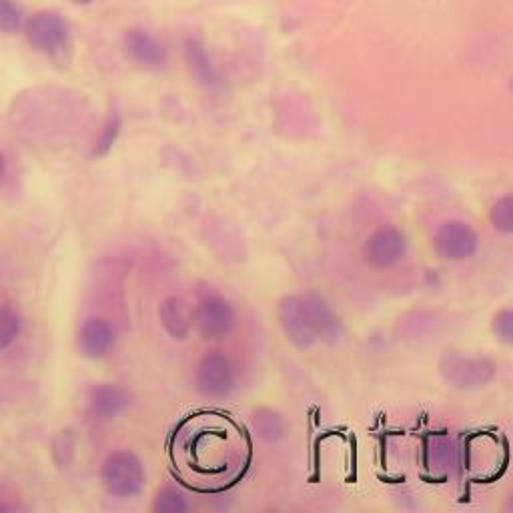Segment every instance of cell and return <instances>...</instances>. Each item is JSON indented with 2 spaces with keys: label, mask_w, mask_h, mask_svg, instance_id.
Masks as SVG:
<instances>
[{
  "label": "cell",
  "mask_w": 513,
  "mask_h": 513,
  "mask_svg": "<svg viewBox=\"0 0 513 513\" xmlns=\"http://www.w3.org/2000/svg\"><path fill=\"white\" fill-rule=\"evenodd\" d=\"M447 383L457 389L485 387L495 377V365L487 357L451 353L439 365Z\"/></svg>",
  "instance_id": "52a82bcc"
},
{
  "label": "cell",
  "mask_w": 513,
  "mask_h": 513,
  "mask_svg": "<svg viewBox=\"0 0 513 513\" xmlns=\"http://www.w3.org/2000/svg\"><path fill=\"white\" fill-rule=\"evenodd\" d=\"M159 321L171 339L187 341L195 329V307H191L183 297H167L159 305Z\"/></svg>",
  "instance_id": "30bf717a"
},
{
  "label": "cell",
  "mask_w": 513,
  "mask_h": 513,
  "mask_svg": "<svg viewBox=\"0 0 513 513\" xmlns=\"http://www.w3.org/2000/svg\"><path fill=\"white\" fill-rule=\"evenodd\" d=\"M117 345V329L103 315L87 317L77 331V347L83 357L99 361L111 355Z\"/></svg>",
  "instance_id": "9c48e42d"
},
{
  "label": "cell",
  "mask_w": 513,
  "mask_h": 513,
  "mask_svg": "<svg viewBox=\"0 0 513 513\" xmlns=\"http://www.w3.org/2000/svg\"><path fill=\"white\" fill-rule=\"evenodd\" d=\"M25 27V15L15 0H0V33L17 35Z\"/></svg>",
  "instance_id": "ac0fdd59"
},
{
  "label": "cell",
  "mask_w": 513,
  "mask_h": 513,
  "mask_svg": "<svg viewBox=\"0 0 513 513\" xmlns=\"http://www.w3.org/2000/svg\"><path fill=\"white\" fill-rule=\"evenodd\" d=\"M5 177H7V157L3 151H0V183L5 181Z\"/></svg>",
  "instance_id": "44dd1931"
},
{
  "label": "cell",
  "mask_w": 513,
  "mask_h": 513,
  "mask_svg": "<svg viewBox=\"0 0 513 513\" xmlns=\"http://www.w3.org/2000/svg\"><path fill=\"white\" fill-rule=\"evenodd\" d=\"M121 127H123L121 117H119L117 113H113V115L109 117V121L105 123L103 131L99 133V139H97V143H95V155H97V157H105V155L111 153V149L115 147V143H117V139H119V135H121Z\"/></svg>",
  "instance_id": "d6986e66"
},
{
  "label": "cell",
  "mask_w": 513,
  "mask_h": 513,
  "mask_svg": "<svg viewBox=\"0 0 513 513\" xmlns=\"http://www.w3.org/2000/svg\"><path fill=\"white\" fill-rule=\"evenodd\" d=\"M31 47L47 57H59L69 49V27L55 13H39L25 25Z\"/></svg>",
  "instance_id": "ba28073f"
},
{
  "label": "cell",
  "mask_w": 513,
  "mask_h": 513,
  "mask_svg": "<svg viewBox=\"0 0 513 513\" xmlns=\"http://www.w3.org/2000/svg\"><path fill=\"white\" fill-rule=\"evenodd\" d=\"M153 511L155 513H187L191 511V499L181 487L173 483H165L155 495Z\"/></svg>",
  "instance_id": "9a60e30c"
},
{
  "label": "cell",
  "mask_w": 513,
  "mask_h": 513,
  "mask_svg": "<svg viewBox=\"0 0 513 513\" xmlns=\"http://www.w3.org/2000/svg\"><path fill=\"white\" fill-rule=\"evenodd\" d=\"M7 511H15V507H13V505H9V503H3V501H0V513H7Z\"/></svg>",
  "instance_id": "7402d4cb"
},
{
  "label": "cell",
  "mask_w": 513,
  "mask_h": 513,
  "mask_svg": "<svg viewBox=\"0 0 513 513\" xmlns=\"http://www.w3.org/2000/svg\"><path fill=\"white\" fill-rule=\"evenodd\" d=\"M23 335V319L21 315L11 309L0 305V353L9 351Z\"/></svg>",
  "instance_id": "2e32d148"
},
{
  "label": "cell",
  "mask_w": 513,
  "mask_h": 513,
  "mask_svg": "<svg viewBox=\"0 0 513 513\" xmlns=\"http://www.w3.org/2000/svg\"><path fill=\"white\" fill-rule=\"evenodd\" d=\"M237 369L233 359L221 351L211 349L195 367V387L207 399H225L235 391Z\"/></svg>",
  "instance_id": "277c9868"
},
{
  "label": "cell",
  "mask_w": 513,
  "mask_h": 513,
  "mask_svg": "<svg viewBox=\"0 0 513 513\" xmlns=\"http://www.w3.org/2000/svg\"><path fill=\"white\" fill-rule=\"evenodd\" d=\"M361 255L369 269L379 273L393 271L407 259L409 239L395 225H379L365 237Z\"/></svg>",
  "instance_id": "3957f363"
},
{
  "label": "cell",
  "mask_w": 513,
  "mask_h": 513,
  "mask_svg": "<svg viewBox=\"0 0 513 513\" xmlns=\"http://www.w3.org/2000/svg\"><path fill=\"white\" fill-rule=\"evenodd\" d=\"M131 403L129 393L117 383H101L89 395V411L97 421H115Z\"/></svg>",
  "instance_id": "7c38bea8"
},
{
  "label": "cell",
  "mask_w": 513,
  "mask_h": 513,
  "mask_svg": "<svg viewBox=\"0 0 513 513\" xmlns=\"http://www.w3.org/2000/svg\"><path fill=\"white\" fill-rule=\"evenodd\" d=\"M71 3H77V5H91L93 0H71Z\"/></svg>",
  "instance_id": "603a6c76"
},
{
  "label": "cell",
  "mask_w": 513,
  "mask_h": 513,
  "mask_svg": "<svg viewBox=\"0 0 513 513\" xmlns=\"http://www.w3.org/2000/svg\"><path fill=\"white\" fill-rule=\"evenodd\" d=\"M195 329L205 341H223L237 329V311L219 293H205L195 305Z\"/></svg>",
  "instance_id": "5b68a950"
},
{
  "label": "cell",
  "mask_w": 513,
  "mask_h": 513,
  "mask_svg": "<svg viewBox=\"0 0 513 513\" xmlns=\"http://www.w3.org/2000/svg\"><path fill=\"white\" fill-rule=\"evenodd\" d=\"M185 51H187L189 67L195 73V77L199 79V83H203L205 87H215L219 83V71L213 65V59L209 57V53L205 51L201 41L189 39L185 45Z\"/></svg>",
  "instance_id": "4fadbf2b"
},
{
  "label": "cell",
  "mask_w": 513,
  "mask_h": 513,
  "mask_svg": "<svg viewBox=\"0 0 513 513\" xmlns=\"http://www.w3.org/2000/svg\"><path fill=\"white\" fill-rule=\"evenodd\" d=\"M431 245L439 259L449 263H461L477 255L479 235L469 223L461 219H451L437 227Z\"/></svg>",
  "instance_id": "8992f818"
},
{
  "label": "cell",
  "mask_w": 513,
  "mask_h": 513,
  "mask_svg": "<svg viewBox=\"0 0 513 513\" xmlns=\"http://www.w3.org/2000/svg\"><path fill=\"white\" fill-rule=\"evenodd\" d=\"M277 323L285 335V339L299 351H309L317 343L323 341L319 325L315 321L311 303L307 293L303 295H285L279 299L277 309Z\"/></svg>",
  "instance_id": "6da1fadb"
},
{
  "label": "cell",
  "mask_w": 513,
  "mask_h": 513,
  "mask_svg": "<svg viewBox=\"0 0 513 513\" xmlns=\"http://www.w3.org/2000/svg\"><path fill=\"white\" fill-rule=\"evenodd\" d=\"M101 481L109 495L117 499H133L143 493L147 473L141 457L133 451H113L101 467Z\"/></svg>",
  "instance_id": "7a4b0ae2"
},
{
  "label": "cell",
  "mask_w": 513,
  "mask_h": 513,
  "mask_svg": "<svg viewBox=\"0 0 513 513\" xmlns=\"http://www.w3.org/2000/svg\"><path fill=\"white\" fill-rule=\"evenodd\" d=\"M489 223L499 235H513V195H503L491 205Z\"/></svg>",
  "instance_id": "e0dca14e"
},
{
  "label": "cell",
  "mask_w": 513,
  "mask_h": 513,
  "mask_svg": "<svg viewBox=\"0 0 513 513\" xmlns=\"http://www.w3.org/2000/svg\"><path fill=\"white\" fill-rule=\"evenodd\" d=\"M253 425L257 435L267 443H277L287 433V423L283 415L273 409H257L253 415Z\"/></svg>",
  "instance_id": "5bb4252c"
},
{
  "label": "cell",
  "mask_w": 513,
  "mask_h": 513,
  "mask_svg": "<svg viewBox=\"0 0 513 513\" xmlns=\"http://www.w3.org/2000/svg\"><path fill=\"white\" fill-rule=\"evenodd\" d=\"M507 509H513V495L509 497V503H507Z\"/></svg>",
  "instance_id": "cb8c5ba5"
},
{
  "label": "cell",
  "mask_w": 513,
  "mask_h": 513,
  "mask_svg": "<svg viewBox=\"0 0 513 513\" xmlns=\"http://www.w3.org/2000/svg\"><path fill=\"white\" fill-rule=\"evenodd\" d=\"M491 331L499 343L513 347V307H503L493 315Z\"/></svg>",
  "instance_id": "ffe728a7"
},
{
  "label": "cell",
  "mask_w": 513,
  "mask_h": 513,
  "mask_svg": "<svg viewBox=\"0 0 513 513\" xmlns=\"http://www.w3.org/2000/svg\"><path fill=\"white\" fill-rule=\"evenodd\" d=\"M125 51L133 63L143 69L159 71L167 65V53L163 45L145 29H131L125 37Z\"/></svg>",
  "instance_id": "8fae6325"
}]
</instances>
